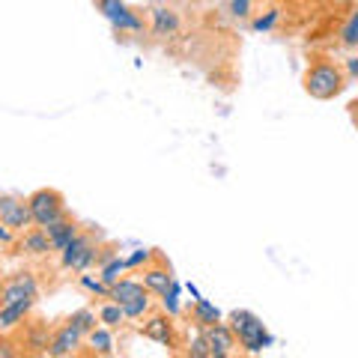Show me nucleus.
Listing matches in <instances>:
<instances>
[{"instance_id":"nucleus-1","label":"nucleus","mask_w":358,"mask_h":358,"mask_svg":"<svg viewBox=\"0 0 358 358\" xmlns=\"http://www.w3.org/2000/svg\"><path fill=\"white\" fill-rule=\"evenodd\" d=\"M301 84H305V93L310 99H317V102H331V99H338L346 90L350 78H346V72H343V63H334L329 57H322V60H313L305 69Z\"/></svg>"},{"instance_id":"nucleus-2","label":"nucleus","mask_w":358,"mask_h":358,"mask_svg":"<svg viewBox=\"0 0 358 358\" xmlns=\"http://www.w3.org/2000/svg\"><path fill=\"white\" fill-rule=\"evenodd\" d=\"M227 322H230V329H233V334H236V341H239V350L245 355H260V352L272 350V346L278 343L275 334L266 329V322L257 317L254 310H248V308L230 310Z\"/></svg>"},{"instance_id":"nucleus-3","label":"nucleus","mask_w":358,"mask_h":358,"mask_svg":"<svg viewBox=\"0 0 358 358\" xmlns=\"http://www.w3.org/2000/svg\"><path fill=\"white\" fill-rule=\"evenodd\" d=\"M99 239H102V236H99L96 230H81L60 251V268H66V272H75V275H81V272H87V268H93L96 266L99 245H102Z\"/></svg>"},{"instance_id":"nucleus-4","label":"nucleus","mask_w":358,"mask_h":358,"mask_svg":"<svg viewBox=\"0 0 358 358\" xmlns=\"http://www.w3.org/2000/svg\"><path fill=\"white\" fill-rule=\"evenodd\" d=\"M27 203H30V215L36 227H48V224L60 221L66 212V197L57 192V188H36L33 194H27Z\"/></svg>"},{"instance_id":"nucleus-5","label":"nucleus","mask_w":358,"mask_h":358,"mask_svg":"<svg viewBox=\"0 0 358 358\" xmlns=\"http://www.w3.org/2000/svg\"><path fill=\"white\" fill-rule=\"evenodd\" d=\"M27 299H39V278L30 268L13 272L0 284V305H13V301H27Z\"/></svg>"},{"instance_id":"nucleus-6","label":"nucleus","mask_w":358,"mask_h":358,"mask_svg":"<svg viewBox=\"0 0 358 358\" xmlns=\"http://www.w3.org/2000/svg\"><path fill=\"white\" fill-rule=\"evenodd\" d=\"M96 9L102 13L114 30L120 33H143V18L134 13L126 0H96Z\"/></svg>"},{"instance_id":"nucleus-7","label":"nucleus","mask_w":358,"mask_h":358,"mask_svg":"<svg viewBox=\"0 0 358 358\" xmlns=\"http://www.w3.org/2000/svg\"><path fill=\"white\" fill-rule=\"evenodd\" d=\"M141 334L152 343L159 346H167V350H176L179 346V338H176V322L173 317H167V313H147L143 317V326H141Z\"/></svg>"},{"instance_id":"nucleus-8","label":"nucleus","mask_w":358,"mask_h":358,"mask_svg":"<svg viewBox=\"0 0 358 358\" xmlns=\"http://www.w3.org/2000/svg\"><path fill=\"white\" fill-rule=\"evenodd\" d=\"M200 331H203V338L209 343L212 358H230V355L239 352V341H236V334H233L227 320H218V322H212V326L200 329Z\"/></svg>"},{"instance_id":"nucleus-9","label":"nucleus","mask_w":358,"mask_h":358,"mask_svg":"<svg viewBox=\"0 0 358 358\" xmlns=\"http://www.w3.org/2000/svg\"><path fill=\"white\" fill-rule=\"evenodd\" d=\"M0 221L9 224L15 233H24L33 227V215H30V203L27 197L18 194H0Z\"/></svg>"},{"instance_id":"nucleus-10","label":"nucleus","mask_w":358,"mask_h":358,"mask_svg":"<svg viewBox=\"0 0 358 358\" xmlns=\"http://www.w3.org/2000/svg\"><path fill=\"white\" fill-rule=\"evenodd\" d=\"M87 343V334L78 331L72 322H63L60 329H54L51 334V343H48V355L51 358H69V355H78L81 346Z\"/></svg>"},{"instance_id":"nucleus-11","label":"nucleus","mask_w":358,"mask_h":358,"mask_svg":"<svg viewBox=\"0 0 358 358\" xmlns=\"http://www.w3.org/2000/svg\"><path fill=\"white\" fill-rule=\"evenodd\" d=\"M173 278H176V275L171 272V263H167L162 254L155 257V260H152L150 266H143V272H141V281H143V287H147L155 299H162V296L167 293V289H171Z\"/></svg>"},{"instance_id":"nucleus-12","label":"nucleus","mask_w":358,"mask_h":358,"mask_svg":"<svg viewBox=\"0 0 358 358\" xmlns=\"http://www.w3.org/2000/svg\"><path fill=\"white\" fill-rule=\"evenodd\" d=\"M15 248L18 254H24V257H48L54 254V245L48 239V233H45L42 227H27L24 233H18V239H15Z\"/></svg>"},{"instance_id":"nucleus-13","label":"nucleus","mask_w":358,"mask_h":358,"mask_svg":"<svg viewBox=\"0 0 358 358\" xmlns=\"http://www.w3.org/2000/svg\"><path fill=\"white\" fill-rule=\"evenodd\" d=\"M182 21H179V13H173L171 6H152L150 9V33L155 39H171L179 33Z\"/></svg>"},{"instance_id":"nucleus-14","label":"nucleus","mask_w":358,"mask_h":358,"mask_svg":"<svg viewBox=\"0 0 358 358\" xmlns=\"http://www.w3.org/2000/svg\"><path fill=\"white\" fill-rule=\"evenodd\" d=\"M33 308H36V299H27V301H13V305H0V334H9L21 329L24 322L30 320Z\"/></svg>"},{"instance_id":"nucleus-15","label":"nucleus","mask_w":358,"mask_h":358,"mask_svg":"<svg viewBox=\"0 0 358 358\" xmlns=\"http://www.w3.org/2000/svg\"><path fill=\"white\" fill-rule=\"evenodd\" d=\"M42 230L48 233V239L54 245V254H60L66 245H69L78 233H81V224H78L72 215H63L60 221H54V224H48V227H42Z\"/></svg>"},{"instance_id":"nucleus-16","label":"nucleus","mask_w":358,"mask_h":358,"mask_svg":"<svg viewBox=\"0 0 358 358\" xmlns=\"http://www.w3.org/2000/svg\"><path fill=\"white\" fill-rule=\"evenodd\" d=\"M87 346H90V352L93 355H114L117 352V338H114V329H108V326H99L87 334Z\"/></svg>"},{"instance_id":"nucleus-17","label":"nucleus","mask_w":358,"mask_h":358,"mask_svg":"<svg viewBox=\"0 0 358 358\" xmlns=\"http://www.w3.org/2000/svg\"><path fill=\"white\" fill-rule=\"evenodd\" d=\"M218 320H224V313H221V308L215 305V301H209L203 296H200L197 301H192V326L194 329H206Z\"/></svg>"},{"instance_id":"nucleus-18","label":"nucleus","mask_w":358,"mask_h":358,"mask_svg":"<svg viewBox=\"0 0 358 358\" xmlns=\"http://www.w3.org/2000/svg\"><path fill=\"white\" fill-rule=\"evenodd\" d=\"M96 313H99V322H102V326H108V329H122L126 326V310H122V305H117L114 299H102L99 301V308H96Z\"/></svg>"},{"instance_id":"nucleus-19","label":"nucleus","mask_w":358,"mask_h":358,"mask_svg":"<svg viewBox=\"0 0 358 358\" xmlns=\"http://www.w3.org/2000/svg\"><path fill=\"white\" fill-rule=\"evenodd\" d=\"M51 334L45 326H33L27 334H24V341H21V350H24L27 355L30 352H36V355H48V343H51Z\"/></svg>"},{"instance_id":"nucleus-20","label":"nucleus","mask_w":358,"mask_h":358,"mask_svg":"<svg viewBox=\"0 0 358 358\" xmlns=\"http://www.w3.org/2000/svg\"><path fill=\"white\" fill-rule=\"evenodd\" d=\"M182 293H185V284H179L173 278L171 289H167V293L159 299V308L167 313V317H173V320L182 317Z\"/></svg>"},{"instance_id":"nucleus-21","label":"nucleus","mask_w":358,"mask_h":358,"mask_svg":"<svg viewBox=\"0 0 358 358\" xmlns=\"http://www.w3.org/2000/svg\"><path fill=\"white\" fill-rule=\"evenodd\" d=\"M152 308L155 305H152V293H150V289L122 305V310H126V320H143L147 313H152Z\"/></svg>"},{"instance_id":"nucleus-22","label":"nucleus","mask_w":358,"mask_h":358,"mask_svg":"<svg viewBox=\"0 0 358 358\" xmlns=\"http://www.w3.org/2000/svg\"><path fill=\"white\" fill-rule=\"evenodd\" d=\"M122 275H129V266H126V257H122V254H117L114 260H108L105 266H99V278H102L108 287L117 284Z\"/></svg>"},{"instance_id":"nucleus-23","label":"nucleus","mask_w":358,"mask_h":358,"mask_svg":"<svg viewBox=\"0 0 358 358\" xmlns=\"http://www.w3.org/2000/svg\"><path fill=\"white\" fill-rule=\"evenodd\" d=\"M66 322H72L78 331L90 334V331L99 326V313H96V308H78V310L69 313V320H66Z\"/></svg>"},{"instance_id":"nucleus-24","label":"nucleus","mask_w":358,"mask_h":358,"mask_svg":"<svg viewBox=\"0 0 358 358\" xmlns=\"http://www.w3.org/2000/svg\"><path fill=\"white\" fill-rule=\"evenodd\" d=\"M78 284H81V289H87V293L93 296V299H108V296H110V287H108L99 275L90 272V268H87V272L78 275Z\"/></svg>"},{"instance_id":"nucleus-25","label":"nucleus","mask_w":358,"mask_h":358,"mask_svg":"<svg viewBox=\"0 0 358 358\" xmlns=\"http://www.w3.org/2000/svg\"><path fill=\"white\" fill-rule=\"evenodd\" d=\"M185 355L188 358H212L209 355V343H206V338H203V331L200 329H194V334L185 341Z\"/></svg>"},{"instance_id":"nucleus-26","label":"nucleus","mask_w":358,"mask_h":358,"mask_svg":"<svg viewBox=\"0 0 358 358\" xmlns=\"http://www.w3.org/2000/svg\"><path fill=\"white\" fill-rule=\"evenodd\" d=\"M155 257H159V251H155V248H134L131 254H126V266H129V272H134V268L150 266Z\"/></svg>"},{"instance_id":"nucleus-27","label":"nucleus","mask_w":358,"mask_h":358,"mask_svg":"<svg viewBox=\"0 0 358 358\" xmlns=\"http://www.w3.org/2000/svg\"><path fill=\"white\" fill-rule=\"evenodd\" d=\"M278 21H281V9H266V15H257L251 21V27H254V33H268L278 27Z\"/></svg>"},{"instance_id":"nucleus-28","label":"nucleus","mask_w":358,"mask_h":358,"mask_svg":"<svg viewBox=\"0 0 358 358\" xmlns=\"http://www.w3.org/2000/svg\"><path fill=\"white\" fill-rule=\"evenodd\" d=\"M341 45H346V48H355L358 45V9L350 15V21H346L343 30H341Z\"/></svg>"},{"instance_id":"nucleus-29","label":"nucleus","mask_w":358,"mask_h":358,"mask_svg":"<svg viewBox=\"0 0 358 358\" xmlns=\"http://www.w3.org/2000/svg\"><path fill=\"white\" fill-rule=\"evenodd\" d=\"M18 355H24L21 343H15L13 338H0V358H18Z\"/></svg>"},{"instance_id":"nucleus-30","label":"nucleus","mask_w":358,"mask_h":358,"mask_svg":"<svg viewBox=\"0 0 358 358\" xmlns=\"http://www.w3.org/2000/svg\"><path fill=\"white\" fill-rule=\"evenodd\" d=\"M251 6L254 3H248V0H230V15L233 18H248L251 15Z\"/></svg>"},{"instance_id":"nucleus-31","label":"nucleus","mask_w":358,"mask_h":358,"mask_svg":"<svg viewBox=\"0 0 358 358\" xmlns=\"http://www.w3.org/2000/svg\"><path fill=\"white\" fill-rule=\"evenodd\" d=\"M117 254H120V251L114 248V245H99V254H96V268H99V266H105L108 260H114Z\"/></svg>"},{"instance_id":"nucleus-32","label":"nucleus","mask_w":358,"mask_h":358,"mask_svg":"<svg viewBox=\"0 0 358 358\" xmlns=\"http://www.w3.org/2000/svg\"><path fill=\"white\" fill-rule=\"evenodd\" d=\"M343 72H346L350 81H358V54H352V57L343 60Z\"/></svg>"},{"instance_id":"nucleus-33","label":"nucleus","mask_w":358,"mask_h":358,"mask_svg":"<svg viewBox=\"0 0 358 358\" xmlns=\"http://www.w3.org/2000/svg\"><path fill=\"white\" fill-rule=\"evenodd\" d=\"M15 239H18V233L9 224L0 221V245H15Z\"/></svg>"},{"instance_id":"nucleus-34","label":"nucleus","mask_w":358,"mask_h":358,"mask_svg":"<svg viewBox=\"0 0 358 358\" xmlns=\"http://www.w3.org/2000/svg\"><path fill=\"white\" fill-rule=\"evenodd\" d=\"M185 293L192 296V301H197V299H200V289H197V284H192V281L185 284Z\"/></svg>"},{"instance_id":"nucleus-35","label":"nucleus","mask_w":358,"mask_h":358,"mask_svg":"<svg viewBox=\"0 0 358 358\" xmlns=\"http://www.w3.org/2000/svg\"><path fill=\"white\" fill-rule=\"evenodd\" d=\"M338 3H352V0H338Z\"/></svg>"},{"instance_id":"nucleus-36","label":"nucleus","mask_w":358,"mask_h":358,"mask_svg":"<svg viewBox=\"0 0 358 358\" xmlns=\"http://www.w3.org/2000/svg\"><path fill=\"white\" fill-rule=\"evenodd\" d=\"M248 3H254V0H248Z\"/></svg>"}]
</instances>
